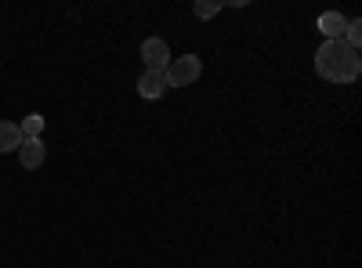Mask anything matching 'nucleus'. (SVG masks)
I'll return each instance as SVG.
<instances>
[{"label":"nucleus","mask_w":362,"mask_h":268,"mask_svg":"<svg viewBox=\"0 0 362 268\" xmlns=\"http://www.w3.org/2000/svg\"><path fill=\"white\" fill-rule=\"evenodd\" d=\"M319 29L326 40H344V29H348V18L341 11H322L319 15Z\"/></svg>","instance_id":"obj_6"},{"label":"nucleus","mask_w":362,"mask_h":268,"mask_svg":"<svg viewBox=\"0 0 362 268\" xmlns=\"http://www.w3.org/2000/svg\"><path fill=\"white\" fill-rule=\"evenodd\" d=\"M203 73V62L196 54H181V58H170V66H167V83L170 87H189L196 83Z\"/></svg>","instance_id":"obj_2"},{"label":"nucleus","mask_w":362,"mask_h":268,"mask_svg":"<svg viewBox=\"0 0 362 268\" xmlns=\"http://www.w3.org/2000/svg\"><path fill=\"white\" fill-rule=\"evenodd\" d=\"M315 73L329 83H355L358 73H362V58L355 47H348L344 40H326L319 51H315Z\"/></svg>","instance_id":"obj_1"},{"label":"nucleus","mask_w":362,"mask_h":268,"mask_svg":"<svg viewBox=\"0 0 362 268\" xmlns=\"http://www.w3.org/2000/svg\"><path fill=\"white\" fill-rule=\"evenodd\" d=\"M22 145V127L11 120H0V153H18Z\"/></svg>","instance_id":"obj_7"},{"label":"nucleus","mask_w":362,"mask_h":268,"mask_svg":"<svg viewBox=\"0 0 362 268\" xmlns=\"http://www.w3.org/2000/svg\"><path fill=\"white\" fill-rule=\"evenodd\" d=\"M18 127H22V138H40V131H44V116H40V112H29Z\"/></svg>","instance_id":"obj_8"},{"label":"nucleus","mask_w":362,"mask_h":268,"mask_svg":"<svg viewBox=\"0 0 362 268\" xmlns=\"http://www.w3.org/2000/svg\"><path fill=\"white\" fill-rule=\"evenodd\" d=\"M344 44L358 51V44H362V22H358V18H348V29H344Z\"/></svg>","instance_id":"obj_10"},{"label":"nucleus","mask_w":362,"mask_h":268,"mask_svg":"<svg viewBox=\"0 0 362 268\" xmlns=\"http://www.w3.org/2000/svg\"><path fill=\"white\" fill-rule=\"evenodd\" d=\"M221 8H225V4H218V0H196V4H192L196 18H214Z\"/></svg>","instance_id":"obj_9"},{"label":"nucleus","mask_w":362,"mask_h":268,"mask_svg":"<svg viewBox=\"0 0 362 268\" xmlns=\"http://www.w3.org/2000/svg\"><path fill=\"white\" fill-rule=\"evenodd\" d=\"M141 62L148 66V69H167L170 66V47H167V40L163 37H148L145 44H141Z\"/></svg>","instance_id":"obj_3"},{"label":"nucleus","mask_w":362,"mask_h":268,"mask_svg":"<svg viewBox=\"0 0 362 268\" xmlns=\"http://www.w3.org/2000/svg\"><path fill=\"white\" fill-rule=\"evenodd\" d=\"M167 91H170L167 69H163V73H160V69H145V73H141V80H138V95H141V98L156 102V98H163Z\"/></svg>","instance_id":"obj_4"},{"label":"nucleus","mask_w":362,"mask_h":268,"mask_svg":"<svg viewBox=\"0 0 362 268\" xmlns=\"http://www.w3.org/2000/svg\"><path fill=\"white\" fill-rule=\"evenodd\" d=\"M44 141L40 138H22V145H18V163L25 167V170H37L40 163H44Z\"/></svg>","instance_id":"obj_5"}]
</instances>
